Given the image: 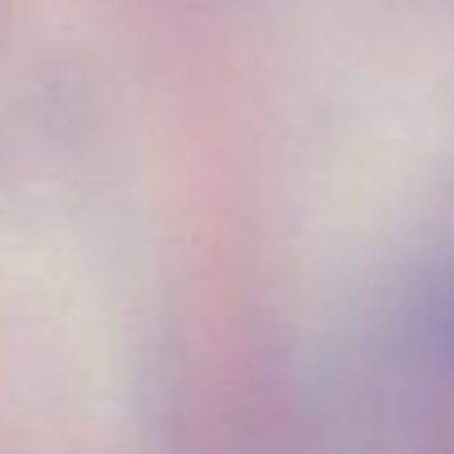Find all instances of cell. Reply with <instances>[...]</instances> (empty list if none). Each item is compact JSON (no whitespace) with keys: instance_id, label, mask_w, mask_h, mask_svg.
<instances>
[]
</instances>
